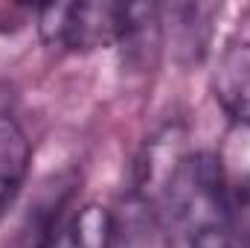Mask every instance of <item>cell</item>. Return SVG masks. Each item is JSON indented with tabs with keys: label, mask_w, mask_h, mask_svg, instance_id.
I'll list each match as a JSON object with an SVG mask.
<instances>
[{
	"label": "cell",
	"mask_w": 250,
	"mask_h": 248,
	"mask_svg": "<svg viewBox=\"0 0 250 248\" xmlns=\"http://www.w3.org/2000/svg\"><path fill=\"white\" fill-rule=\"evenodd\" d=\"M114 216L108 207L87 201L79 207H59L41 234L38 248H111Z\"/></svg>",
	"instance_id": "obj_2"
},
{
	"label": "cell",
	"mask_w": 250,
	"mask_h": 248,
	"mask_svg": "<svg viewBox=\"0 0 250 248\" xmlns=\"http://www.w3.org/2000/svg\"><path fill=\"white\" fill-rule=\"evenodd\" d=\"M134 21V3H50L38 9V29L50 47L90 53L123 44Z\"/></svg>",
	"instance_id": "obj_1"
},
{
	"label": "cell",
	"mask_w": 250,
	"mask_h": 248,
	"mask_svg": "<svg viewBox=\"0 0 250 248\" xmlns=\"http://www.w3.org/2000/svg\"><path fill=\"white\" fill-rule=\"evenodd\" d=\"M212 97L233 123L250 125V44H230L212 70Z\"/></svg>",
	"instance_id": "obj_3"
},
{
	"label": "cell",
	"mask_w": 250,
	"mask_h": 248,
	"mask_svg": "<svg viewBox=\"0 0 250 248\" xmlns=\"http://www.w3.org/2000/svg\"><path fill=\"white\" fill-rule=\"evenodd\" d=\"M224 219H227V228L236 234V240L250 248V178L227 184Z\"/></svg>",
	"instance_id": "obj_5"
},
{
	"label": "cell",
	"mask_w": 250,
	"mask_h": 248,
	"mask_svg": "<svg viewBox=\"0 0 250 248\" xmlns=\"http://www.w3.org/2000/svg\"><path fill=\"white\" fill-rule=\"evenodd\" d=\"M189 248H245L236 234L227 228V222H215L207 228H198L189 234Z\"/></svg>",
	"instance_id": "obj_6"
},
{
	"label": "cell",
	"mask_w": 250,
	"mask_h": 248,
	"mask_svg": "<svg viewBox=\"0 0 250 248\" xmlns=\"http://www.w3.org/2000/svg\"><path fill=\"white\" fill-rule=\"evenodd\" d=\"M32 161V146L23 128L9 114H0V219L15 204L21 187L26 181Z\"/></svg>",
	"instance_id": "obj_4"
}]
</instances>
